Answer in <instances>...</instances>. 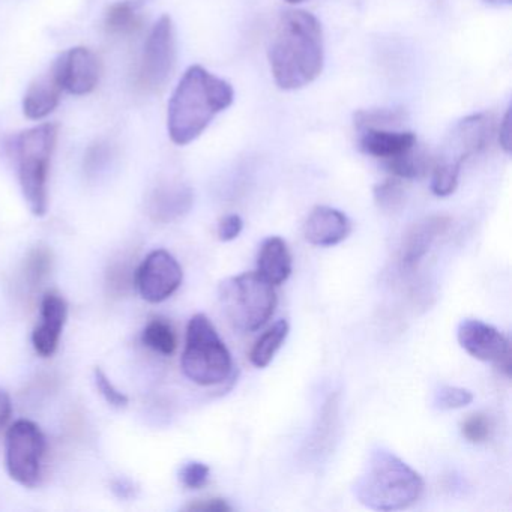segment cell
<instances>
[{
  "mask_svg": "<svg viewBox=\"0 0 512 512\" xmlns=\"http://www.w3.org/2000/svg\"><path fill=\"white\" fill-rule=\"evenodd\" d=\"M269 64L278 88L296 91L313 83L325 64L322 25L307 11H286L269 47Z\"/></svg>",
  "mask_w": 512,
  "mask_h": 512,
  "instance_id": "cell-1",
  "label": "cell"
},
{
  "mask_svg": "<svg viewBox=\"0 0 512 512\" xmlns=\"http://www.w3.org/2000/svg\"><path fill=\"white\" fill-rule=\"evenodd\" d=\"M484 2L494 5V7H508V5H511L512 0H484Z\"/></svg>",
  "mask_w": 512,
  "mask_h": 512,
  "instance_id": "cell-37",
  "label": "cell"
},
{
  "mask_svg": "<svg viewBox=\"0 0 512 512\" xmlns=\"http://www.w3.org/2000/svg\"><path fill=\"white\" fill-rule=\"evenodd\" d=\"M499 142L506 154L511 152V109L506 110L499 127Z\"/></svg>",
  "mask_w": 512,
  "mask_h": 512,
  "instance_id": "cell-33",
  "label": "cell"
},
{
  "mask_svg": "<svg viewBox=\"0 0 512 512\" xmlns=\"http://www.w3.org/2000/svg\"><path fill=\"white\" fill-rule=\"evenodd\" d=\"M433 166L430 155L424 151H416L415 146L397 157L386 160V169L398 179L421 178Z\"/></svg>",
  "mask_w": 512,
  "mask_h": 512,
  "instance_id": "cell-21",
  "label": "cell"
},
{
  "mask_svg": "<svg viewBox=\"0 0 512 512\" xmlns=\"http://www.w3.org/2000/svg\"><path fill=\"white\" fill-rule=\"evenodd\" d=\"M46 452V437L35 422L20 419L11 425L5 439L8 473L23 487H37Z\"/></svg>",
  "mask_w": 512,
  "mask_h": 512,
  "instance_id": "cell-7",
  "label": "cell"
},
{
  "mask_svg": "<svg viewBox=\"0 0 512 512\" xmlns=\"http://www.w3.org/2000/svg\"><path fill=\"white\" fill-rule=\"evenodd\" d=\"M461 163L458 161L440 158L433 166V178H431V191L437 197H448L457 190L458 178H460Z\"/></svg>",
  "mask_w": 512,
  "mask_h": 512,
  "instance_id": "cell-24",
  "label": "cell"
},
{
  "mask_svg": "<svg viewBox=\"0 0 512 512\" xmlns=\"http://www.w3.org/2000/svg\"><path fill=\"white\" fill-rule=\"evenodd\" d=\"M218 296L224 316L241 332L259 331L277 308L274 286L257 272H244L221 281Z\"/></svg>",
  "mask_w": 512,
  "mask_h": 512,
  "instance_id": "cell-5",
  "label": "cell"
},
{
  "mask_svg": "<svg viewBox=\"0 0 512 512\" xmlns=\"http://www.w3.org/2000/svg\"><path fill=\"white\" fill-rule=\"evenodd\" d=\"M142 341L149 349L166 356L173 355L176 347H178L175 331H173L170 323L163 319L151 320L146 325L142 334Z\"/></svg>",
  "mask_w": 512,
  "mask_h": 512,
  "instance_id": "cell-23",
  "label": "cell"
},
{
  "mask_svg": "<svg viewBox=\"0 0 512 512\" xmlns=\"http://www.w3.org/2000/svg\"><path fill=\"white\" fill-rule=\"evenodd\" d=\"M356 499L374 511L410 508L424 493V479L394 452L377 448L368 455L353 484Z\"/></svg>",
  "mask_w": 512,
  "mask_h": 512,
  "instance_id": "cell-3",
  "label": "cell"
},
{
  "mask_svg": "<svg viewBox=\"0 0 512 512\" xmlns=\"http://www.w3.org/2000/svg\"><path fill=\"white\" fill-rule=\"evenodd\" d=\"M13 413V404H11L10 395L5 389L0 388V428L5 427L10 421Z\"/></svg>",
  "mask_w": 512,
  "mask_h": 512,
  "instance_id": "cell-36",
  "label": "cell"
},
{
  "mask_svg": "<svg viewBox=\"0 0 512 512\" xmlns=\"http://www.w3.org/2000/svg\"><path fill=\"white\" fill-rule=\"evenodd\" d=\"M181 367L200 386L220 385L232 374V355L205 314H196L188 323Z\"/></svg>",
  "mask_w": 512,
  "mask_h": 512,
  "instance_id": "cell-6",
  "label": "cell"
},
{
  "mask_svg": "<svg viewBox=\"0 0 512 512\" xmlns=\"http://www.w3.org/2000/svg\"><path fill=\"white\" fill-rule=\"evenodd\" d=\"M112 490L119 499H131L136 496V485L127 478H118L112 482Z\"/></svg>",
  "mask_w": 512,
  "mask_h": 512,
  "instance_id": "cell-34",
  "label": "cell"
},
{
  "mask_svg": "<svg viewBox=\"0 0 512 512\" xmlns=\"http://www.w3.org/2000/svg\"><path fill=\"white\" fill-rule=\"evenodd\" d=\"M472 401V392L458 386H442L434 395V407L439 410L461 409L469 406Z\"/></svg>",
  "mask_w": 512,
  "mask_h": 512,
  "instance_id": "cell-27",
  "label": "cell"
},
{
  "mask_svg": "<svg viewBox=\"0 0 512 512\" xmlns=\"http://www.w3.org/2000/svg\"><path fill=\"white\" fill-rule=\"evenodd\" d=\"M353 121L359 131L395 130L407 121V113L403 109L359 110Z\"/></svg>",
  "mask_w": 512,
  "mask_h": 512,
  "instance_id": "cell-22",
  "label": "cell"
},
{
  "mask_svg": "<svg viewBox=\"0 0 512 512\" xmlns=\"http://www.w3.org/2000/svg\"><path fill=\"white\" fill-rule=\"evenodd\" d=\"M415 145L416 136L410 131L364 130L359 140V148L364 154L383 160L397 157Z\"/></svg>",
  "mask_w": 512,
  "mask_h": 512,
  "instance_id": "cell-19",
  "label": "cell"
},
{
  "mask_svg": "<svg viewBox=\"0 0 512 512\" xmlns=\"http://www.w3.org/2000/svg\"><path fill=\"white\" fill-rule=\"evenodd\" d=\"M491 430L493 427H491L490 418L484 413L470 415L461 425V433L472 443L485 442L490 437Z\"/></svg>",
  "mask_w": 512,
  "mask_h": 512,
  "instance_id": "cell-28",
  "label": "cell"
},
{
  "mask_svg": "<svg viewBox=\"0 0 512 512\" xmlns=\"http://www.w3.org/2000/svg\"><path fill=\"white\" fill-rule=\"evenodd\" d=\"M290 326L287 320H278L268 331L263 332L262 337L256 341L251 349L250 359L257 368H265L271 364L278 350L283 346L289 335Z\"/></svg>",
  "mask_w": 512,
  "mask_h": 512,
  "instance_id": "cell-20",
  "label": "cell"
},
{
  "mask_svg": "<svg viewBox=\"0 0 512 512\" xmlns=\"http://www.w3.org/2000/svg\"><path fill=\"white\" fill-rule=\"evenodd\" d=\"M209 475H211V469L202 461H190L179 470V479L190 490L205 487L208 484Z\"/></svg>",
  "mask_w": 512,
  "mask_h": 512,
  "instance_id": "cell-29",
  "label": "cell"
},
{
  "mask_svg": "<svg viewBox=\"0 0 512 512\" xmlns=\"http://www.w3.org/2000/svg\"><path fill=\"white\" fill-rule=\"evenodd\" d=\"M175 26L169 16H163L149 34L140 67V85L148 91H158L166 85L175 67Z\"/></svg>",
  "mask_w": 512,
  "mask_h": 512,
  "instance_id": "cell-8",
  "label": "cell"
},
{
  "mask_svg": "<svg viewBox=\"0 0 512 512\" xmlns=\"http://www.w3.org/2000/svg\"><path fill=\"white\" fill-rule=\"evenodd\" d=\"M244 229V221L239 215H226L218 224V238L223 242H230L238 238Z\"/></svg>",
  "mask_w": 512,
  "mask_h": 512,
  "instance_id": "cell-31",
  "label": "cell"
},
{
  "mask_svg": "<svg viewBox=\"0 0 512 512\" xmlns=\"http://www.w3.org/2000/svg\"><path fill=\"white\" fill-rule=\"evenodd\" d=\"M62 89L73 95H88L100 82V61L85 47H74L62 53L52 68Z\"/></svg>",
  "mask_w": 512,
  "mask_h": 512,
  "instance_id": "cell-11",
  "label": "cell"
},
{
  "mask_svg": "<svg viewBox=\"0 0 512 512\" xmlns=\"http://www.w3.org/2000/svg\"><path fill=\"white\" fill-rule=\"evenodd\" d=\"M94 382L98 391H100V394L106 398V401L110 406L116 407V409H124V407H127L128 403H130L127 394L119 391V389L110 382L109 377H107V374L104 373L101 368H95Z\"/></svg>",
  "mask_w": 512,
  "mask_h": 512,
  "instance_id": "cell-30",
  "label": "cell"
},
{
  "mask_svg": "<svg viewBox=\"0 0 512 512\" xmlns=\"http://www.w3.org/2000/svg\"><path fill=\"white\" fill-rule=\"evenodd\" d=\"M106 26L112 34H130L140 26L136 8L128 2L113 5L107 13Z\"/></svg>",
  "mask_w": 512,
  "mask_h": 512,
  "instance_id": "cell-26",
  "label": "cell"
},
{
  "mask_svg": "<svg viewBox=\"0 0 512 512\" xmlns=\"http://www.w3.org/2000/svg\"><path fill=\"white\" fill-rule=\"evenodd\" d=\"M235 91L226 80L200 65L185 71L169 101L167 130L175 145L185 146L202 136L215 116L229 109Z\"/></svg>",
  "mask_w": 512,
  "mask_h": 512,
  "instance_id": "cell-2",
  "label": "cell"
},
{
  "mask_svg": "<svg viewBox=\"0 0 512 512\" xmlns=\"http://www.w3.org/2000/svg\"><path fill=\"white\" fill-rule=\"evenodd\" d=\"M496 131V121L488 113L467 116L458 122L449 134L446 160L463 164L467 158L488 148Z\"/></svg>",
  "mask_w": 512,
  "mask_h": 512,
  "instance_id": "cell-12",
  "label": "cell"
},
{
  "mask_svg": "<svg viewBox=\"0 0 512 512\" xmlns=\"http://www.w3.org/2000/svg\"><path fill=\"white\" fill-rule=\"evenodd\" d=\"M49 260V253H46V251H37L34 257H32L31 271L35 277H38V280H40L41 275L46 274L47 269H49Z\"/></svg>",
  "mask_w": 512,
  "mask_h": 512,
  "instance_id": "cell-35",
  "label": "cell"
},
{
  "mask_svg": "<svg viewBox=\"0 0 512 512\" xmlns=\"http://www.w3.org/2000/svg\"><path fill=\"white\" fill-rule=\"evenodd\" d=\"M187 511L196 512H229L232 506L224 499L200 500V502L191 503L187 506Z\"/></svg>",
  "mask_w": 512,
  "mask_h": 512,
  "instance_id": "cell-32",
  "label": "cell"
},
{
  "mask_svg": "<svg viewBox=\"0 0 512 512\" xmlns=\"http://www.w3.org/2000/svg\"><path fill=\"white\" fill-rule=\"evenodd\" d=\"M193 202V190L188 185L169 182L155 188L149 199V215L158 223H170L187 214Z\"/></svg>",
  "mask_w": 512,
  "mask_h": 512,
  "instance_id": "cell-16",
  "label": "cell"
},
{
  "mask_svg": "<svg viewBox=\"0 0 512 512\" xmlns=\"http://www.w3.org/2000/svg\"><path fill=\"white\" fill-rule=\"evenodd\" d=\"M451 226V218L433 215L424 218L410 227L401 245V263L404 268L412 269L428 253L433 242Z\"/></svg>",
  "mask_w": 512,
  "mask_h": 512,
  "instance_id": "cell-15",
  "label": "cell"
},
{
  "mask_svg": "<svg viewBox=\"0 0 512 512\" xmlns=\"http://www.w3.org/2000/svg\"><path fill=\"white\" fill-rule=\"evenodd\" d=\"M184 272L178 260L166 250H155L146 257L136 274L142 299L151 304L169 299L181 287Z\"/></svg>",
  "mask_w": 512,
  "mask_h": 512,
  "instance_id": "cell-10",
  "label": "cell"
},
{
  "mask_svg": "<svg viewBox=\"0 0 512 512\" xmlns=\"http://www.w3.org/2000/svg\"><path fill=\"white\" fill-rule=\"evenodd\" d=\"M62 91L64 89L59 85L53 71L35 80L23 98V113L26 118L31 121L47 118L59 106Z\"/></svg>",
  "mask_w": 512,
  "mask_h": 512,
  "instance_id": "cell-18",
  "label": "cell"
},
{
  "mask_svg": "<svg viewBox=\"0 0 512 512\" xmlns=\"http://www.w3.org/2000/svg\"><path fill=\"white\" fill-rule=\"evenodd\" d=\"M67 319V301L59 293H46L41 304V323L32 334V344L38 355L43 358L55 355Z\"/></svg>",
  "mask_w": 512,
  "mask_h": 512,
  "instance_id": "cell-13",
  "label": "cell"
},
{
  "mask_svg": "<svg viewBox=\"0 0 512 512\" xmlns=\"http://www.w3.org/2000/svg\"><path fill=\"white\" fill-rule=\"evenodd\" d=\"M257 274L272 286H280L292 274V254L286 241L271 236L263 241L257 257Z\"/></svg>",
  "mask_w": 512,
  "mask_h": 512,
  "instance_id": "cell-17",
  "label": "cell"
},
{
  "mask_svg": "<svg viewBox=\"0 0 512 512\" xmlns=\"http://www.w3.org/2000/svg\"><path fill=\"white\" fill-rule=\"evenodd\" d=\"M352 226L349 218L335 208L317 206L304 224V236L316 247H334L349 236Z\"/></svg>",
  "mask_w": 512,
  "mask_h": 512,
  "instance_id": "cell-14",
  "label": "cell"
},
{
  "mask_svg": "<svg viewBox=\"0 0 512 512\" xmlns=\"http://www.w3.org/2000/svg\"><path fill=\"white\" fill-rule=\"evenodd\" d=\"M58 142V125L41 124L23 131L14 142L20 187L35 217H44L49 208L50 161Z\"/></svg>",
  "mask_w": 512,
  "mask_h": 512,
  "instance_id": "cell-4",
  "label": "cell"
},
{
  "mask_svg": "<svg viewBox=\"0 0 512 512\" xmlns=\"http://www.w3.org/2000/svg\"><path fill=\"white\" fill-rule=\"evenodd\" d=\"M287 4H292V5H296V4H302V2H305V0H286Z\"/></svg>",
  "mask_w": 512,
  "mask_h": 512,
  "instance_id": "cell-38",
  "label": "cell"
},
{
  "mask_svg": "<svg viewBox=\"0 0 512 512\" xmlns=\"http://www.w3.org/2000/svg\"><path fill=\"white\" fill-rule=\"evenodd\" d=\"M373 194L377 206L382 211L391 212V214L400 211L406 202V191L398 178L386 179L382 184H377Z\"/></svg>",
  "mask_w": 512,
  "mask_h": 512,
  "instance_id": "cell-25",
  "label": "cell"
},
{
  "mask_svg": "<svg viewBox=\"0 0 512 512\" xmlns=\"http://www.w3.org/2000/svg\"><path fill=\"white\" fill-rule=\"evenodd\" d=\"M458 343L473 358L491 362L511 374V343L499 329L478 319H466L458 325Z\"/></svg>",
  "mask_w": 512,
  "mask_h": 512,
  "instance_id": "cell-9",
  "label": "cell"
}]
</instances>
